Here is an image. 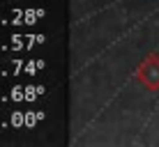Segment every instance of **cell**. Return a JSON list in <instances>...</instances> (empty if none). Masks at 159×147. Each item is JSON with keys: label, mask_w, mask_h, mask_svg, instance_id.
I'll return each instance as SVG.
<instances>
[{"label": "cell", "mask_w": 159, "mask_h": 147, "mask_svg": "<svg viewBox=\"0 0 159 147\" xmlns=\"http://www.w3.org/2000/svg\"><path fill=\"white\" fill-rule=\"evenodd\" d=\"M139 80L145 85L148 90H159V58L150 55L143 64L139 67Z\"/></svg>", "instance_id": "cell-1"}]
</instances>
